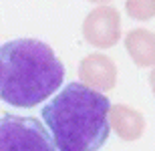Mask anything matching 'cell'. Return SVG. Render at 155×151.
<instances>
[{"mask_svg": "<svg viewBox=\"0 0 155 151\" xmlns=\"http://www.w3.org/2000/svg\"><path fill=\"white\" fill-rule=\"evenodd\" d=\"M111 103L85 83H71L42 109L57 151H99L109 139Z\"/></svg>", "mask_w": 155, "mask_h": 151, "instance_id": "6da1fadb", "label": "cell"}, {"mask_svg": "<svg viewBox=\"0 0 155 151\" xmlns=\"http://www.w3.org/2000/svg\"><path fill=\"white\" fill-rule=\"evenodd\" d=\"M64 67L48 44L16 38L0 47V101L30 109L63 85Z\"/></svg>", "mask_w": 155, "mask_h": 151, "instance_id": "7a4b0ae2", "label": "cell"}, {"mask_svg": "<svg viewBox=\"0 0 155 151\" xmlns=\"http://www.w3.org/2000/svg\"><path fill=\"white\" fill-rule=\"evenodd\" d=\"M54 139L35 117L0 115V151H54Z\"/></svg>", "mask_w": 155, "mask_h": 151, "instance_id": "3957f363", "label": "cell"}, {"mask_svg": "<svg viewBox=\"0 0 155 151\" xmlns=\"http://www.w3.org/2000/svg\"><path fill=\"white\" fill-rule=\"evenodd\" d=\"M83 36L97 48H111L121 38V16L113 6H97L83 22Z\"/></svg>", "mask_w": 155, "mask_h": 151, "instance_id": "277c9868", "label": "cell"}, {"mask_svg": "<svg viewBox=\"0 0 155 151\" xmlns=\"http://www.w3.org/2000/svg\"><path fill=\"white\" fill-rule=\"evenodd\" d=\"M79 77L87 87L107 93V91H113L117 85V67L107 54L93 52L81 61Z\"/></svg>", "mask_w": 155, "mask_h": 151, "instance_id": "5b68a950", "label": "cell"}, {"mask_svg": "<svg viewBox=\"0 0 155 151\" xmlns=\"http://www.w3.org/2000/svg\"><path fill=\"white\" fill-rule=\"evenodd\" d=\"M111 127L123 141H137L145 131V119L137 109L129 105H111L109 109Z\"/></svg>", "mask_w": 155, "mask_h": 151, "instance_id": "8992f818", "label": "cell"}, {"mask_svg": "<svg viewBox=\"0 0 155 151\" xmlns=\"http://www.w3.org/2000/svg\"><path fill=\"white\" fill-rule=\"evenodd\" d=\"M125 48L131 61L141 69L155 67V32L147 28H133L125 36Z\"/></svg>", "mask_w": 155, "mask_h": 151, "instance_id": "52a82bcc", "label": "cell"}, {"mask_svg": "<svg viewBox=\"0 0 155 151\" xmlns=\"http://www.w3.org/2000/svg\"><path fill=\"white\" fill-rule=\"evenodd\" d=\"M127 14L135 20H151L155 18V0H125Z\"/></svg>", "mask_w": 155, "mask_h": 151, "instance_id": "ba28073f", "label": "cell"}, {"mask_svg": "<svg viewBox=\"0 0 155 151\" xmlns=\"http://www.w3.org/2000/svg\"><path fill=\"white\" fill-rule=\"evenodd\" d=\"M149 85H151V91H153V95H155V69L151 71V75H149Z\"/></svg>", "mask_w": 155, "mask_h": 151, "instance_id": "9c48e42d", "label": "cell"}, {"mask_svg": "<svg viewBox=\"0 0 155 151\" xmlns=\"http://www.w3.org/2000/svg\"><path fill=\"white\" fill-rule=\"evenodd\" d=\"M89 2H95V4H107V2H111V0H89Z\"/></svg>", "mask_w": 155, "mask_h": 151, "instance_id": "30bf717a", "label": "cell"}]
</instances>
